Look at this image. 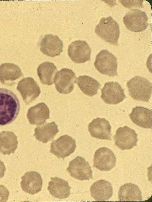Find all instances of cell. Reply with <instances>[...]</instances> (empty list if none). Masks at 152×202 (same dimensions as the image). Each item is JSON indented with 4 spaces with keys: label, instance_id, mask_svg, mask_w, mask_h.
I'll return each instance as SVG.
<instances>
[{
    "label": "cell",
    "instance_id": "obj_5",
    "mask_svg": "<svg viewBox=\"0 0 152 202\" xmlns=\"http://www.w3.org/2000/svg\"><path fill=\"white\" fill-rule=\"evenodd\" d=\"M148 20L146 13L137 9H131L123 19L126 28L134 32H140L146 29L148 25Z\"/></svg>",
    "mask_w": 152,
    "mask_h": 202
},
{
    "label": "cell",
    "instance_id": "obj_4",
    "mask_svg": "<svg viewBox=\"0 0 152 202\" xmlns=\"http://www.w3.org/2000/svg\"><path fill=\"white\" fill-rule=\"evenodd\" d=\"M117 58L107 50L101 51L96 55L94 63L101 73L110 77L117 76Z\"/></svg>",
    "mask_w": 152,
    "mask_h": 202
},
{
    "label": "cell",
    "instance_id": "obj_17",
    "mask_svg": "<svg viewBox=\"0 0 152 202\" xmlns=\"http://www.w3.org/2000/svg\"><path fill=\"white\" fill-rule=\"evenodd\" d=\"M23 76L20 68L14 64L4 63L0 66V81L4 85L11 86Z\"/></svg>",
    "mask_w": 152,
    "mask_h": 202
},
{
    "label": "cell",
    "instance_id": "obj_21",
    "mask_svg": "<svg viewBox=\"0 0 152 202\" xmlns=\"http://www.w3.org/2000/svg\"><path fill=\"white\" fill-rule=\"evenodd\" d=\"M50 179L47 190L52 196L59 199L66 198L69 196L71 187L67 181L57 177H51Z\"/></svg>",
    "mask_w": 152,
    "mask_h": 202
},
{
    "label": "cell",
    "instance_id": "obj_28",
    "mask_svg": "<svg viewBox=\"0 0 152 202\" xmlns=\"http://www.w3.org/2000/svg\"><path fill=\"white\" fill-rule=\"evenodd\" d=\"M5 170L6 168L4 163L0 160V179L3 177Z\"/></svg>",
    "mask_w": 152,
    "mask_h": 202
},
{
    "label": "cell",
    "instance_id": "obj_20",
    "mask_svg": "<svg viewBox=\"0 0 152 202\" xmlns=\"http://www.w3.org/2000/svg\"><path fill=\"white\" fill-rule=\"evenodd\" d=\"M152 112L150 109L142 106L133 108L129 116L136 125L144 128H152Z\"/></svg>",
    "mask_w": 152,
    "mask_h": 202
},
{
    "label": "cell",
    "instance_id": "obj_23",
    "mask_svg": "<svg viewBox=\"0 0 152 202\" xmlns=\"http://www.w3.org/2000/svg\"><path fill=\"white\" fill-rule=\"evenodd\" d=\"M118 199L119 201H141V192L136 184L131 183H125L119 189Z\"/></svg>",
    "mask_w": 152,
    "mask_h": 202
},
{
    "label": "cell",
    "instance_id": "obj_16",
    "mask_svg": "<svg viewBox=\"0 0 152 202\" xmlns=\"http://www.w3.org/2000/svg\"><path fill=\"white\" fill-rule=\"evenodd\" d=\"M21 189L27 193L34 195L41 190L43 180L40 175L33 171L26 172L21 177Z\"/></svg>",
    "mask_w": 152,
    "mask_h": 202
},
{
    "label": "cell",
    "instance_id": "obj_22",
    "mask_svg": "<svg viewBox=\"0 0 152 202\" xmlns=\"http://www.w3.org/2000/svg\"><path fill=\"white\" fill-rule=\"evenodd\" d=\"M34 136L39 141L45 143L49 141H52L54 136L59 132L58 126L54 121L46 123L38 126L34 129Z\"/></svg>",
    "mask_w": 152,
    "mask_h": 202
},
{
    "label": "cell",
    "instance_id": "obj_19",
    "mask_svg": "<svg viewBox=\"0 0 152 202\" xmlns=\"http://www.w3.org/2000/svg\"><path fill=\"white\" fill-rule=\"evenodd\" d=\"M92 197L97 201H105L110 199L113 194V188L109 181L101 179L94 183L90 188Z\"/></svg>",
    "mask_w": 152,
    "mask_h": 202
},
{
    "label": "cell",
    "instance_id": "obj_18",
    "mask_svg": "<svg viewBox=\"0 0 152 202\" xmlns=\"http://www.w3.org/2000/svg\"><path fill=\"white\" fill-rule=\"evenodd\" d=\"M50 111L48 106L43 103H40L30 107L28 110L27 117L29 123L40 126L50 119Z\"/></svg>",
    "mask_w": 152,
    "mask_h": 202
},
{
    "label": "cell",
    "instance_id": "obj_13",
    "mask_svg": "<svg viewBox=\"0 0 152 202\" xmlns=\"http://www.w3.org/2000/svg\"><path fill=\"white\" fill-rule=\"evenodd\" d=\"M17 90L27 105H29L35 99L41 92L39 86L34 79L31 77L24 78L19 81Z\"/></svg>",
    "mask_w": 152,
    "mask_h": 202
},
{
    "label": "cell",
    "instance_id": "obj_7",
    "mask_svg": "<svg viewBox=\"0 0 152 202\" xmlns=\"http://www.w3.org/2000/svg\"><path fill=\"white\" fill-rule=\"evenodd\" d=\"M76 148L75 140L71 136L64 135L51 143L50 152L64 160L74 152Z\"/></svg>",
    "mask_w": 152,
    "mask_h": 202
},
{
    "label": "cell",
    "instance_id": "obj_24",
    "mask_svg": "<svg viewBox=\"0 0 152 202\" xmlns=\"http://www.w3.org/2000/svg\"><path fill=\"white\" fill-rule=\"evenodd\" d=\"M17 138L11 131L0 133V153L3 155L14 154L18 147Z\"/></svg>",
    "mask_w": 152,
    "mask_h": 202
},
{
    "label": "cell",
    "instance_id": "obj_3",
    "mask_svg": "<svg viewBox=\"0 0 152 202\" xmlns=\"http://www.w3.org/2000/svg\"><path fill=\"white\" fill-rule=\"evenodd\" d=\"M129 94L134 100L148 102L152 94V83L142 76H135L126 84Z\"/></svg>",
    "mask_w": 152,
    "mask_h": 202
},
{
    "label": "cell",
    "instance_id": "obj_2",
    "mask_svg": "<svg viewBox=\"0 0 152 202\" xmlns=\"http://www.w3.org/2000/svg\"><path fill=\"white\" fill-rule=\"evenodd\" d=\"M95 32L101 39L116 46H118L120 31L117 23L111 16L102 18L95 29Z\"/></svg>",
    "mask_w": 152,
    "mask_h": 202
},
{
    "label": "cell",
    "instance_id": "obj_1",
    "mask_svg": "<svg viewBox=\"0 0 152 202\" xmlns=\"http://www.w3.org/2000/svg\"><path fill=\"white\" fill-rule=\"evenodd\" d=\"M20 108V103L16 96L9 89L0 88V126L13 121Z\"/></svg>",
    "mask_w": 152,
    "mask_h": 202
},
{
    "label": "cell",
    "instance_id": "obj_15",
    "mask_svg": "<svg viewBox=\"0 0 152 202\" xmlns=\"http://www.w3.org/2000/svg\"><path fill=\"white\" fill-rule=\"evenodd\" d=\"M88 131L93 137L98 139L111 140V127L108 121L104 118L94 119L89 124Z\"/></svg>",
    "mask_w": 152,
    "mask_h": 202
},
{
    "label": "cell",
    "instance_id": "obj_11",
    "mask_svg": "<svg viewBox=\"0 0 152 202\" xmlns=\"http://www.w3.org/2000/svg\"><path fill=\"white\" fill-rule=\"evenodd\" d=\"M101 91V98L108 104L116 105L126 98L124 89L117 82L105 83Z\"/></svg>",
    "mask_w": 152,
    "mask_h": 202
},
{
    "label": "cell",
    "instance_id": "obj_25",
    "mask_svg": "<svg viewBox=\"0 0 152 202\" xmlns=\"http://www.w3.org/2000/svg\"><path fill=\"white\" fill-rule=\"evenodd\" d=\"M75 82L85 94L91 97L98 94L101 87L97 80L87 75L79 76L76 79Z\"/></svg>",
    "mask_w": 152,
    "mask_h": 202
},
{
    "label": "cell",
    "instance_id": "obj_9",
    "mask_svg": "<svg viewBox=\"0 0 152 202\" xmlns=\"http://www.w3.org/2000/svg\"><path fill=\"white\" fill-rule=\"evenodd\" d=\"M114 139L115 145L123 150L131 149L136 145L138 140L135 131L126 126L117 130Z\"/></svg>",
    "mask_w": 152,
    "mask_h": 202
},
{
    "label": "cell",
    "instance_id": "obj_8",
    "mask_svg": "<svg viewBox=\"0 0 152 202\" xmlns=\"http://www.w3.org/2000/svg\"><path fill=\"white\" fill-rule=\"evenodd\" d=\"M76 77L71 69L63 68L56 73L54 79L56 90L60 93L67 94L73 90Z\"/></svg>",
    "mask_w": 152,
    "mask_h": 202
},
{
    "label": "cell",
    "instance_id": "obj_27",
    "mask_svg": "<svg viewBox=\"0 0 152 202\" xmlns=\"http://www.w3.org/2000/svg\"><path fill=\"white\" fill-rule=\"evenodd\" d=\"M9 192L5 187L0 185V202H6L8 200Z\"/></svg>",
    "mask_w": 152,
    "mask_h": 202
},
{
    "label": "cell",
    "instance_id": "obj_10",
    "mask_svg": "<svg viewBox=\"0 0 152 202\" xmlns=\"http://www.w3.org/2000/svg\"><path fill=\"white\" fill-rule=\"evenodd\" d=\"M116 161L113 152L106 147H102L95 152L93 167L102 171H109L115 166Z\"/></svg>",
    "mask_w": 152,
    "mask_h": 202
},
{
    "label": "cell",
    "instance_id": "obj_26",
    "mask_svg": "<svg viewBox=\"0 0 152 202\" xmlns=\"http://www.w3.org/2000/svg\"><path fill=\"white\" fill-rule=\"evenodd\" d=\"M57 71V68L54 63L48 62L40 64L37 68V74L41 82L47 85L53 84Z\"/></svg>",
    "mask_w": 152,
    "mask_h": 202
},
{
    "label": "cell",
    "instance_id": "obj_12",
    "mask_svg": "<svg viewBox=\"0 0 152 202\" xmlns=\"http://www.w3.org/2000/svg\"><path fill=\"white\" fill-rule=\"evenodd\" d=\"M67 51L69 57L75 63H83L90 60L91 49L84 41H73L69 45Z\"/></svg>",
    "mask_w": 152,
    "mask_h": 202
},
{
    "label": "cell",
    "instance_id": "obj_14",
    "mask_svg": "<svg viewBox=\"0 0 152 202\" xmlns=\"http://www.w3.org/2000/svg\"><path fill=\"white\" fill-rule=\"evenodd\" d=\"M40 50L44 54L51 57L59 55L63 51V43L58 36L47 34L40 43Z\"/></svg>",
    "mask_w": 152,
    "mask_h": 202
},
{
    "label": "cell",
    "instance_id": "obj_6",
    "mask_svg": "<svg viewBox=\"0 0 152 202\" xmlns=\"http://www.w3.org/2000/svg\"><path fill=\"white\" fill-rule=\"evenodd\" d=\"M66 170L71 177L80 181L93 178L89 163L81 157L77 156L70 161Z\"/></svg>",
    "mask_w": 152,
    "mask_h": 202
}]
</instances>
